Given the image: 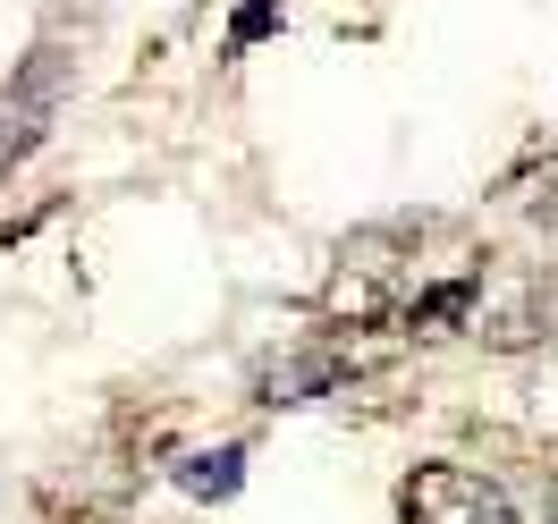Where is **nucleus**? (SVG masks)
<instances>
[{
    "label": "nucleus",
    "instance_id": "1",
    "mask_svg": "<svg viewBox=\"0 0 558 524\" xmlns=\"http://www.w3.org/2000/svg\"><path fill=\"white\" fill-rule=\"evenodd\" d=\"M407 524H517V508L474 465H423L407 483Z\"/></svg>",
    "mask_w": 558,
    "mask_h": 524
},
{
    "label": "nucleus",
    "instance_id": "2",
    "mask_svg": "<svg viewBox=\"0 0 558 524\" xmlns=\"http://www.w3.org/2000/svg\"><path fill=\"white\" fill-rule=\"evenodd\" d=\"M51 110H60V60H35V69L0 94V178H9V170H17V161L43 144Z\"/></svg>",
    "mask_w": 558,
    "mask_h": 524
},
{
    "label": "nucleus",
    "instance_id": "3",
    "mask_svg": "<svg viewBox=\"0 0 558 524\" xmlns=\"http://www.w3.org/2000/svg\"><path fill=\"white\" fill-rule=\"evenodd\" d=\"M178 483L195 490V499H229L245 483V449H211V456H186L178 465Z\"/></svg>",
    "mask_w": 558,
    "mask_h": 524
},
{
    "label": "nucleus",
    "instance_id": "4",
    "mask_svg": "<svg viewBox=\"0 0 558 524\" xmlns=\"http://www.w3.org/2000/svg\"><path fill=\"white\" fill-rule=\"evenodd\" d=\"M271 17H279L271 0H245V9H238V26H229V42H254V35H271Z\"/></svg>",
    "mask_w": 558,
    "mask_h": 524
},
{
    "label": "nucleus",
    "instance_id": "5",
    "mask_svg": "<svg viewBox=\"0 0 558 524\" xmlns=\"http://www.w3.org/2000/svg\"><path fill=\"white\" fill-rule=\"evenodd\" d=\"M533 211H542V220H550V229H558V161H550V170H542V186H533Z\"/></svg>",
    "mask_w": 558,
    "mask_h": 524
}]
</instances>
